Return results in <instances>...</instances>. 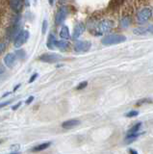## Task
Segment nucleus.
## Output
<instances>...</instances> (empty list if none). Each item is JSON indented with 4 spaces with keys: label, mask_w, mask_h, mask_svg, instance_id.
I'll return each mask as SVG.
<instances>
[{
    "label": "nucleus",
    "mask_w": 153,
    "mask_h": 154,
    "mask_svg": "<svg viewBox=\"0 0 153 154\" xmlns=\"http://www.w3.org/2000/svg\"><path fill=\"white\" fill-rule=\"evenodd\" d=\"M20 105H21V102H18V103H17L16 105H14L13 107H12V110H14V111H16L17 109H18L20 107Z\"/></svg>",
    "instance_id": "c756f323"
},
{
    "label": "nucleus",
    "mask_w": 153,
    "mask_h": 154,
    "mask_svg": "<svg viewBox=\"0 0 153 154\" xmlns=\"http://www.w3.org/2000/svg\"><path fill=\"white\" fill-rule=\"evenodd\" d=\"M147 30H148V33H150L153 35V25H149L147 27Z\"/></svg>",
    "instance_id": "7c9ffc66"
},
{
    "label": "nucleus",
    "mask_w": 153,
    "mask_h": 154,
    "mask_svg": "<svg viewBox=\"0 0 153 154\" xmlns=\"http://www.w3.org/2000/svg\"><path fill=\"white\" fill-rule=\"evenodd\" d=\"M151 102H152L151 98H143V99L139 100L136 103V106H142V104H148V103H151Z\"/></svg>",
    "instance_id": "4be33fe9"
},
{
    "label": "nucleus",
    "mask_w": 153,
    "mask_h": 154,
    "mask_svg": "<svg viewBox=\"0 0 153 154\" xmlns=\"http://www.w3.org/2000/svg\"><path fill=\"white\" fill-rule=\"evenodd\" d=\"M92 46V42L89 41H80L74 45V50L76 52H87Z\"/></svg>",
    "instance_id": "423d86ee"
},
{
    "label": "nucleus",
    "mask_w": 153,
    "mask_h": 154,
    "mask_svg": "<svg viewBox=\"0 0 153 154\" xmlns=\"http://www.w3.org/2000/svg\"><path fill=\"white\" fill-rule=\"evenodd\" d=\"M2 143V141H1V140H0V143Z\"/></svg>",
    "instance_id": "58836bf2"
},
{
    "label": "nucleus",
    "mask_w": 153,
    "mask_h": 154,
    "mask_svg": "<svg viewBox=\"0 0 153 154\" xmlns=\"http://www.w3.org/2000/svg\"><path fill=\"white\" fill-rule=\"evenodd\" d=\"M141 135V133H135V134H128L126 138H125V143H133L134 141H136V140L139 138V136Z\"/></svg>",
    "instance_id": "a211bd4d"
},
{
    "label": "nucleus",
    "mask_w": 153,
    "mask_h": 154,
    "mask_svg": "<svg viewBox=\"0 0 153 154\" xmlns=\"http://www.w3.org/2000/svg\"><path fill=\"white\" fill-rule=\"evenodd\" d=\"M39 59L44 63H56L62 60V56L59 54H44Z\"/></svg>",
    "instance_id": "0eeeda50"
},
{
    "label": "nucleus",
    "mask_w": 153,
    "mask_h": 154,
    "mask_svg": "<svg viewBox=\"0 0 153 154\" xmlns=\"http://www.w3.org/2000/svg\"><path fill=\"white\" fill-rule=\"evenodd\" d=\"M5 49H6V45L3 42H0V54H2L5 51Z\"/></svg>",
    "instance_id": "a878e982"
},
{
    "label": "nucleus",
    "mask_w": 153,
    "mask_h": 154,
    "mask_svg": "<svg viewBox=\"0 0 153 154\" xmlns=\"http://www.w3.org/2000/svg\"><path fill=\"white\" fill-rule=\"evenodd\" d=\"M35 99V97L33 95H31V96H29L27 99H26V101H25V103L27 104V105H29V104H31L32 102H33V100Z\"/></svg>",
    "instance_id": "bb28decb"
},
{
    "label": "nucleus",
    "mask_w": 153,
    "mask_h": 154,
    "mask_svg": "<svg viewBox=\"0 0 153 154\" xmlns=\"http://www.w3.org/2000/svg\"><path fill=\"white\" fill-rule=\"evenodd\" d=\"M60 37L61 38H63L64 41L69 40L70 38V33H69V29L68 26H63L60 31Z\"/></svg>",
    "instance_id": "4468645a"
},
{
    "label": "nucleus",
    "mask_w": 153,
    "mask_h": 154,
    "mask_svg": "<svg viewBox=\"0 0 153 154\" xmlns=\"http://www.w3.org/2000/svg\"><path fill=\"white\" fill-rule=\"evenodd\" d=\"M51 146V143L48 142V143H42L41 144H39V146H37L35 147H33L31 149L32 152H39V151H42V150H45L46 148H48L49 146Z\"/></svg>",
    "instance_id": "ddd939ff"
},
{
    "label": "nucleus",
    "mask_w": 153,
    "mask_h": 154,
    "mask_svg": "<svg viewBox=\"0 0 153 154\" xmlns=\"http://www.w3.org/2000/svg\"><path fill=\"white\" fill-rule=\"evenodd\" d=\"M80 124V120L79 119H69V120H66L63 123H62V126L63 128L66 129H71L77 125Z\"/></svg>",
    "instance_id": "9b49d317"
},
{
    "label": "nucleus",
    "mask_w": 153,
    "mask_h": 154,
    "mask_svg": "<svg viewBox=\"0 0 153 154\" xmlns=\"http://www.w3.org/2000/svg\"><path fill=\"white\" fill-rule=\"evenodd\" d=\"M69 42L66 41H64V40L57 41V42H56V47H58L61 50H66L69 48Z\"/></svg>",
    "instance_id": "f3484780"
},
{
    "label": "nucleus",
    "mask_w": 153,
    "mask_h": 154,
    "mask_svg": "<svg viewBox=\"0 0 153 154\" xmlns=\"http://www.w3.org/2000/svg\"><path fill=\"white\" fill-rule=\"evenodd\" d=\"M18 31H20V23L17 22L16 24H14L13 26H11L10 29L8 30L7 37H8L9 40H14V41H15V38L18 35Z\"/></svg>",
    "instance_id": "1a4fd4ad"
},
{
    "label": "nucleus",
    "mask_w": 153,
    "mask_h": 154,
    "mask_svg": "<svg viewBox=\"0 0 153 154\" xmlns=\"http://www.w3.org/2000/svg\"><path fill=\"white\" fill-rule=\"evenodd\" d=\"M68 14H69V10L65 6L61 7L58 11H57L56 16H55V22H56L57 25H60V24H62L65 21V19L66 18Z\"/></svg>",
    "instance_id": "39448f33"
},
{
    "label": "nucleus",
    "mask_w": 153,
    "mask_h": 154,
    "mask_svg": "<svg viewBox=\"0 0 153 154\" xmlns=\"http://www.w3.org/2000/svg\"><path fill=\"white\" fill-rule=\"evenodd\" d=\"M114 27V21L111 19H103L96 26V33L95 35H102L104 33L109 32Z\"/></svg>",
    "instance_id": "f03ea898"
},
{
    "label": "nucleus",
    "mask_w": 153,
    "mask_h": 154,
    "mask_svg": "<svg viewBox=\"0 0 153 154\" xmlns=\"http://www.w3.org/2000/svg\"><path fill=\"white\" fill-rule=\"evenodd\" d=\"M147 33H148L147 27H139V28L134 29V34H135V35L142 36V35H146Z\"/></svg>",
    "instance_id": "6ab92c4d"
},
{
    "label": "nucleus",
    "mask_w": 153,
    "mask_h": 154,
    "mask_svg": "<svg viewBox=\"0 0 153 154\" xmlns=\"http://www.w3.org/2000/svg\"><path fill=\"white\" fill-rule=\"evenodd\" d=\"M39 76V74L38 73H34L32 76H31V78H30V80H29V83H32V82H34L35 80H36V78L37 77Z\"/></svg>",
    "instance_id": "cd10ccee"
},
{
    "label": "nucleus",
    "mask_w": 153,
    "mask_h": 154,
    "mask_svg": "<svg viewBox=\"0 0 153 154\" xmlns=\"http://www.w3.org/2000/svg\"><path fill=\"white\" fill-rule=\"evenodd\" d=\"M59 1H60V2H63V1H65V0H59Z\"/></svg>",
    "instance_id": "4c0bfd02"
},
{
    "label": "nucleus",
    "mask_w": 153,
    "mask_h": 154,
    "mask_svg": "<svg viewBox=\"0 0 153 154\" xmlns=\"http://www.w3.org/2000/svg\"><path fill=\"white\" fill-rule=\"evenodd\" d=\"M9 154H20L18 152H12V153H9Z\"/></svg>",
    "instance_id": "e433bc0d"
},
{
    "label": "nucleus",
    "mask_w": 153,
    "mask_h": 154,
    "mask_svg": "<svg viewBox=\"0 0 153 154\" xmlns=\"http://www.w3.org/2000/svg\"><path fill=\"white\" fill-rule=\"evenodd\" d=\"M20 84H18V85H17L16 87H15V89H14V91H16L18 88H20Z\"/></svg>",
    "instance_id": "473e14b6"
},
{
    "label": "nucleus",
    "mask_w": 153,
    "mask_h": 154,
    "mask_svg": "<svg viewBox=\"0 0 153 154\" xmlns=\"http://www.w3.org/2000/svg\"><path fill=\"white\" fill-rule=\"evenodd\" d=\"M47 27H48V23H47V20H44L42 22V27H41V32L42 34H45L46 33V30H47Z\"/></svg>",
    "instance_id": "393cba45"
},
{
    "label": "nucleus",
    "mask_w": 153,
    "mask_h": 154,
    "mask_svg": "<svg viewBox=\"0 0 153 154\" xmlns=\"http://www.w3.org/2000/svg\"><path fill=\"white\" fill-rule=\"evenodd\" d=\"M53 2H54V0H49V3H50V5H53Z\"/></svg>",
    "instance_id": "c9c22d12"
},
{
    "label": "nucleus",
    "mask_w": 153,
    "mask_h": 154,
    "mask_svg": "<svg viewBox=\"0 0 153 154\" xmlns=\"http://www.w3.org/2000/svg\"><path fill=\"white\" fill-rule=\"evenodd\" d=\"M86 30V25L83 22H78L77 24L75 25L74 29H73V34H72V38H78L82 34L85 32Z\"/></svg>",
    "instance_id": "9d476101"
},
{
    "label": "nucleus",
    "mask_w": 153,
    "mask_h": 154,
    "mask_svg": "<svg viewBox=\"0 0 153 154\" xmlns=\"http://www.w3.org/2000/svg\"><path fill=\"white\" fill-rule=\"evenodd\" d=\"M121 3V0H111V2H110V5H109V8L110 9H117V8H118Z\"/></svg>",
    "instance_id": "412c9836"
},
{
    "label": "nucleus",
    "mask_w": 153,
    "mask_h": 154,
    "mask_svg": "<svg viewBox=\"0 0 153 154\" xmlns=\"http://www.w3.org/2000/svg\"><path fill=\"white\" fill-rule=\"evenodd\" d=\"M56 42H57L56 38L53 35H49L46 45H47V47L49 48V49H55V48H56Z\"/></svg>",
    "instance_id": "dca6fc26"
},
{
    "label": "nucleus",
    "mask_w": 153,
    "mask_h": 154,
    "mask_svg": "<svg viewBox=\"0 0 153 154\" xmlns=\"http://www.w3.org/2000/svg\"><path fill=\"white\" fill-rule=\"evenodd\" d=\"M141 126H142V122H138L135 125H133V126L127 131V135L128 134H135V133H138L139 129L141 128Z\"/></svg>",
    "instance_id": "aec40b11"
},
{
    "label": "nucleus",
    "mask_w": 153,
    "mask_h": 154,
    "mask_svg": "<svg viewBox=\"0 0 153 154\" xmlns=\"http://www.w3.org/2000/svg\"><path fill=\"white\" fill-rule=\"evenodd\" d=\"M152 17V11L149 8H143L137 14V20L139 23L143 24L147 22Z\"/></svg>",
    "instance_id": "7ed1b4c3"
},
{
    "label": "nucleus",
    "mask_w": 153,
    "mask_h": 154,
    "mask_svg": "<svg viewBox=\"0 0 153 154\" xmlns=\"http://www.w3.org/2000/svg\"><path fill=\"white\" fill-rule=\"evenodd\" d=\"M10 7L14 12H20L22 9V0H10Z\"/></svg>",
    "instance_id": "f8f14e48"
},
{
    "label": "nucleus",
    "mask_w": 153,
    "mask_h": 154,
    "mask_svg": "<svg viewBox=\"0 0 153 154\" xmlns=\"http://www.w3.org/2000/svg\"><path fill=\"white\" fill-rule=\"evenodd\" d=\"M87 86H88V82L87 81H83V82H81V83L77 87H76V90H83Z\"/></svg>",
    "instance_id": "b1692460"
},
{
    "label": "nucleus",
    "mask_w": 153,
    "mask_h": 154,
    "mask_svg": "<svg viewBox=\"0 0 153 154\" xmlns=\"http://www.w3.org/2000/svg\"><path fill=\"white\" fill-rule=\"evenodd\" d=\"M28 38H29V32L27 30L20 31L17 36V38H15V41H14V45L17 48H20L28 41Z\"/></svg>",
    "instance_id": "20e7f679"
},
{
    "label": "nucleus",
    "mask_w": 153,
    "mask_h": 154,
    "mask_svg": "<svg viewBox=\"0 0 153 154\" xmlns=\"http://www.w3.org/2000/svg\"><path fill=\"white\" fill-rule=\"evenodd\" d=\"M17 60V56L16 53H9V54H7L4 57V64L8 67H13L15 66Z\"/></svg>",
    "instance_id": "6e6552de"
},
{
    "label": "nucleus",
    "mask_w": 153,
    "mask_h": 154,
    "mask_svg": "<svg viewBox=\"0 0 153 154\" xmlns=\"http://www.w3.org/2000/svg\"><path fill=\"white\" fill-rule=\"evenodd\" d=\"M126 41V37L121 34H112V35L105 36L102 38V45H118V43L124 42Z\"/></svg>",
    "instance_id": "f257e3e1"
},
{
    "label": "nucleus",
    "mask_w": 153,
    "mask_h": 154,
    "mask_svg": "<svg viewBox=\"0 0 153 154\" xmlns=\"http://www.w3.org/2000/svg\"><path fill=\"white\" fill-rule=\"evenodd\" d=\"M131 17L129 16H123L121 19V28H127L128 26H130L131 24Z\"/></svg>",
    "instance_id": "2eb2a0df"
},
{
    "label": "nucleus",
    "mask_w": 153,
    "mask_h": 154,
    "mask_svg": "<svg viewBox=\"0 0 153 154\" xmlns=\"http://www.w3.org/2000/svg\"><path fill=\"white\" fill-rule=\"evenodd\" d=\"M129 153H130V154H138V152H137L136 150H134L133 148H130V149H129Z\"/></svg>",
    "instance_id": "2f4dec72"
},
{
    "label": "nucleus",
    "mask_w": 153,
    "mask_h": 154,
    "mask_svg": "<svg viewBox=\"0 0 153 154\" xmlns=\"http://www.w3.org/2000/svg\"><path fill=\"white\" fill-rule=\"evenodd\" d=\"M9 94H10V93H6L4 95H2V98H3V97H5V96H8Z\"/></svg>",
    "instance_id": "f704fd0d"
},
{
    "label": "nucleus",
    "mask_w": 153,
    "mask_h": 154,
    "mask_svg": "<svg viewBox=\"0 0 153 154\" xmlns=\"http://www.w3.org/2000/svg\"><path fill=\"white\" fill-rule=\"evenodd\" d=\"M11 102H12V101L10 100V101H6V102L0 103V109L3 108V107H5V106H7V105H9V104H11Z\"/></svg>",
    "instance_id": "c85d7f7f"
},
{
    "label": "nucleus",
    "mask_w": 153,
    "mask_h": 154,
    "mask_svg": "<svg viewBox=\"0 0 153 154\" xmlns=\"http://www.w3.org/2000/svg\"><path fill=\"white\" fill-rule=\"evenodd\" d=\"M138 115H139L138 111L132 110V111H130V112H128V113L125 114V117H127V118H134V117H137Z\"/></svg>",
    "instance_id": "5701e85b"
},
{
    "label": "nucleus",
    "mask_w": 153,
    "mask_h": 154,
    "mask_svg": "<svg viewBox=\"0 0 153 154\" xmlns=\"http://www.w3.org/2000/svg\"><path fill=\"white\" fill-rule=\"evenodd\" d=\"M3 72H4V69H3L2 66H0V74L3 73Z\"/></svg>",
    "instance_id": "72a5a7b5"
}]
</instances>
